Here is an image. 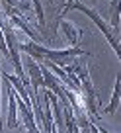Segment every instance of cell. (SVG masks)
<instances>
[{"mask_svg":"<svg viewBox=\"0 0 121 133\" xmlns=\"http://www.w3.org/2000/svg\"><path fill=\"white\" fill-rule=\"evenodd\" d=\"M24 66H27V75H29V88H31V98L33 96H39V88H45L43 86V72H41V66L35 63V59L27 57L25 55Z\"/></svg>","mask_w":121,"mask_h":133,"instance_id":"cell-3","label":"cell"},{"mask_svg":"<svg viewBox=\"0 0 121 133\" xmlns=\"http://www.w3.org/2000/svg\"><path fill=\"white\" fill-rule=\"evenodd\" d=\"M109 28L121 33V0H109Z\"/></svg>","mask_w":121,"mask_h":133,"instance_id":"cell-6","label":"cell"},{"mask_svg":"<svg viewBox=\"0 0 121 133\" xmlns=\"http://www.w3.org/2000/svg\"><path fill=\"white\" fill-rule=\"evenodd\" d=\"M33 8H35V14H37L39 29H41V33H45V14H43V4H41V0H33Z\"/></svg>","mask_w":121,"mask_h":133,"instance_id":"cell-8","label":"cell"},{"mask_svg":"<svg viewBox=\"0 0 121 133\" xmlns=\"http://www.w3.org/2000/svg\"><path fill=\"white\" fill-rule=\"evenodd\" d=\"M61 28H63L65 35H67V39H68V43H70L72 47H76V43H78L80 35H82V29H78L76 25H72L70 22L63 20V18H61Z\"/></svg>","mask_w":121,"mask_h":133,"instance_id":"cell-7","label":"cell"},{"mask_svg":"<svg viewBox=\"0 0 121 133\" xmlns=\"http://www.w3.org/2000/svg\"><path fill=\"white\" fill-rule=\"evenodd\" d=\"M2 80H4L6 92H8V129H16V125H18V117H16V114H18V102H16L18 92L14 90L12 82L4 75H2Z\"/></svg>","mask_w":121,"mask_h":133,"instance_id":"cell-4","label":"cell"},{"mask_svg":"<svg viewBox=\"0 0 121 133\" xmlns=\"http://www.w3.org/2000/svg\"><path fill=\"white\" fill-rule=\"evenodd\" d=\"M84 127H86V129H88V133H102V131H100V129H98V127H96V125H94V121H92V119L88 121V123H86V125H84ZM84 127H82V129H84Z\"/></svg>","mask_w":121,"mask_h":133,"instance_id":"cell-9","label":"cell"},{"mask_svg":"<svg viewBox=\"0 0 121 133\" xmlns=\"http://www.w3.org/2000/svg\"><path fill=\"white\" fill-rule=\"evenodd\" d=\"M119 106H121V72H117V76H115V86H113L111 100H109L108 108H105V114H108V116H113V114H117Z\"/></svg>","mask_w":121,"mask_h":133,"instance_id":"cell-5","label":"cell"},{"mask_svg":"<svg viewBox=\"0 0 121 133\" xmlns=\"http://www.w3.org/2000/svg\"><path fill=\"white\" fill-rule=\"evenodd\" d=\"M102 133H111V131H108V129H102Z\"/></svg>","mask_w":121,"mask_h":133,"instance_id":"cell-10","label":"cell"},{"mask_svg":"<svg viewBox=\"0 0 121 133\" xmlns=\"http://www.w3.org/2000/svg\"><path fill=\"white\" fill-rule=\"evenodd\" d=\"M67 10H80V12H84L90 20L94 22V24L98 25V29H100L102 33H104V37L108 39V43L113 47V51H115V55H117V59L121 61V39H119V35H117L115 31H113L111 28H109V24H105L104 22V18L98 14V10H94V8H88V6H84V4H80V2H68L67 6H65V12Z\"/></svg>","mask_w":121,"mask_h":133,"instance_id":"cell-2","label":"cell"},{"mask_svg":"<svg viewBox=\"0 0 121 133\" xmlns=\"http://www.w3.org/2000/svg\"><path fill=\"white\" fill-rule=\"evenodd\" d=\"M18 47H20L27 57H31V59H37V61H49V63H55V65H61V66H67L70 61L88 55V51L78 49V47H68V49H49V47H43L41 43H35V41L18 43Z\"/></svg>","mask_w":121,"mask_h":133,"instance_id":"cell-1","label":"cell"}]
</instances>
